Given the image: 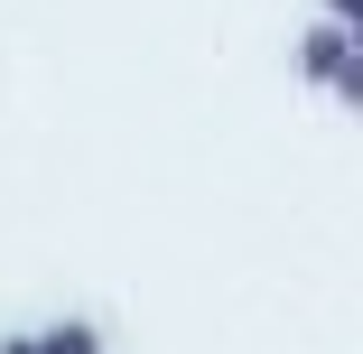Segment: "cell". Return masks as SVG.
<instances>
[{
	"instance_id": "obj_5",
	"label": "cell",
	"mask_w": 363,
	"mask_h": 354,
	"mask_svg": "<svg viewBox=\"0 0 363 354\" xmlns=\"http://www.w3.org/2000/svg\"><path fill=\"white\" fill-rule=\"evenodd\" d=\"M0 354H38V336H0Z\"/></svg>"
},
{
	"instance_id": "obj_2",
	"label": "cell",
	"mask_w": 363,
	"mask_h": 354,
	"mask_svg": "<svg viewBox=\"0 0 363 354\" xmlns=\"http://www.w3.org/2000/svg\"><path fill=\"white\" fill-rule=\"evenodd\" d=\"M38 354H103V326L94 317H56V326H38Z\"/></svg>"
},
{
	"instance_id": "obj_1",
	"label": "cell",
	"mask_w": 363,
	"mask_h": 354,
	"mask_svg": "<svg viewBox=\"0 0 363 354\" xmlns=\"http://www.w3.org/2000/svg\"><path fill=\"white\" fill-rule=\"evenodd\" d=\"M289 65H298V84H317V94H326V75L345 65V19H317L298 47H289Z\"/></svg>"
},
{
	"instance_id": "obj_6",
	"label": "cell",
	"mask_w": 363,
	"mask_h": 354,
	"mask_svg": "<svg viewBox=\"0 0 363 354\" xmlns=\"http://www.w3.org/2000/svg\"><path fill=\"white\" fill-rule=\"evenodd\" d=\"M345 47H354V56H363V19H345Z\"/></svg>"
},
{
	"instance_id": "obj_4",
	"label": "cell",
	"mask_w": 363,
	"mask_h": 354,
	"mask_svg": "<svg viewBox=\"0 0 363 354\" xmlns=\"http://www.w3.org/2000/svg\"><path fill=\"white\" fill-rule=\"evenodd\" d=\"M326 19H363V0H326Z\"/></svg>"
},
{
	"instance_id": "obj_3",
	"label": "cell",
	"mask_w": 363,
	"mask_h": 354,
	"mask_svg": "<svg viewBox=\"0 0 363 354\" xmlns=\"http://www.w3.org/2000/svg\"><path fill=\"white\" fill-rule=\"evenodd\" d=\"M326 94H335L345 112H363V56H354V47H345V65H335V75H326Z\"/></svg>"
}]
</instances>
